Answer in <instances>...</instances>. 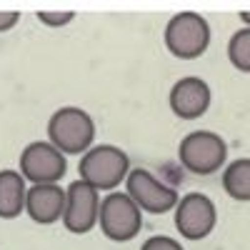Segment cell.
<instances>
[{"mask_svg":"<svg viewBox=\"0 0 250 250\" xmlns=\"http://www.w3.org/2000/svg\"><path fill=\"white\" fill-rule=\"evenodd\" d=\"M68 203H65V215L62 225L73 235H85L100 220V193L85 180H73L68 188Z\"/></svg>","mask_w":250,"mask_h":250,"instance_id":"ba28073f","label":"cell"},{"mask_svg":"<svg viewBox=\"0 0 250 250\" xmlns=\"http://www.w3.org/2000/svg\"><path fill=\"white\" fill-rule=\"evenodd\" d=\"M68 173V160L50 140H33L20 153V175L33 185H58Z\"/></svg>","mask_w":250,"mask_h":250,"instance_id":"8992f818","label":"cell"},{"mask_svg":"<svg viewBox=\"0 0 250 250\" xmlns=\"http://www.w3.org/2000/svg\"><path fill=\"white\" fill-rule=\"evenodd\" d=\"M223 190L238 203H250V158H238L225 165Z\"/></svg>","mask_w":250,"mask_h":250,"instance_id":"4fadbf2b","label":"cell"},{"mask_svg":"<svg viewBox=\"0 0 250 250\" xmlns=\"http://www.w3.org/2000/svg\"><path fill=\"white\" fill-rule=\"evenodd\" d=\"M210 85L198 78V75H185L180 80L173 83L168 103H170V110L180 118V120H198L208 113L210 108Z\"/></svg>","mask_w":250,"mask_h":250,"instance_id":"30bf717a","label":"cell"},{"mask_svg":"<svg viewBox=\"0 0 250 250\" xmlns=\"http://www.w3.org/2000/svg\"><path fill=\"white\" fill-rule=\"evenodd\" d=\"M240 23H243L245 28H250V13H240Z\"/></svg>","mask_w":250,"mask_h":250,"instance_id":"ac0fdd59","label":"cell"},{"mask_svg":"<svg viewBox=\"0 0 250 250\" xmlns=\"http://www.w3.org/2000/svg\"><path fill=\"white\" fill-rule=\"evenodd\" d=\"M178 160L193 175H213L228 160V145L213 130H193L180 140Z\"/></svg>","mask_w":250,"mask_h":250,"instance_id":"277c9868","label":"cell"},{"mask_svg":"<svg viewBox=\"0 0 250 250\" xmlns=\"http://www.w3.org/2000/svg\"><path fill=\"white\" fill-rule=\"evenodd\" d=\"M130 170L133 168H130L128 153L120 150L118 145H110V143L93 145V148L80 158V165H78L80 180L93 185L98 193L100 190L115 193V188L128 180Z\"/></svg>","mask_w":250,"mask_h":250,"instance_id":"6da1fadb","label":"cell"},{"mask_svg":"<svg viewBox=\"0 0 250 250\" xmlns=\"http://www.w3.org/2000/svg\"><path fill=\"white\" fill-rule=\"evenodd\" d=\"M28 185L20 170H0V218L13 220L25 213Z\"/></svg>","mask_w":250,"mask_h":250,"instance_id":"7c38bea8","label":"cell"},{"mask_svg":"<svg viewBox=\"0 0 250 250\" xmlns=\"http://www.w3.org/2000/svg\"><path fill=\"white\" fill-rule=\"evenodd\" d=\"M125 193L135 200V205L143 213H150V215H163L168 210H175L180 203L175 188L165 185L145 168L130 170L128 180H125Z\"/></svg>","mask_w":250,"mask_h":250,"instance_id":"52a82bcc","label":"cell"},{"mask_svg":"<svg viewBox=\"0 0 250 250\" xmlns=\"http://www.w3.org/2000/svg\"><path fill=\"white\" fill-rule=\"evenodd\" d=\"M100 230L113 243H130L143 228V210L128 193H108L100 203Z\"/></svg>","mask_w":250,"mask_h":250,"instance_id":"5b68a950","label":"cell"},{"mask_svg":"<svg viewBox=\"0 0 250 250\" xmlns=\"http://www.w3.org/2000/svg\"><path fill=\"white\" fill-rule=\"evenodd\" d=\"M48 140L62 155H85L95 143V120L88 110L65 105L48 120Z\"/></svg>","mask_w":250,"mask_h":250,"instance_id":"7a4b0ae2","label":"cell"},{"mask_svg":"<svg viewBox=\"0 0 250 250\" xmlns=\"http://www.w3.org/2000/svg\"><path fill=\"white\" fill-rule=\"evenodd\" d=\"M20 20V13L15 10H0V33H8L13 30V25Z\"/></svg>","mask_w":250,"mask_h":250,"instance_id":"e0dca14e","label":"cell"},{"mask_svg":"<svg viewBox=\"0 0 250 250\" xmlns=\"http://www.w3.org/2000/svg\"><path fill=\"white\" fill-rule=\"evenodd\" d=\"M73 13H48V10H40L38 13V20L43 25H50V28H60V25H68L73 23Z\"/></svg>","mask_w":250,"mask_h":250,"instance_id":"2e32d148","label":"cell"},{"mask_svg":"<svg viewBox=\"0 0 250 250\" xmlns=\"http://www.w3.org/2000/svg\"><path fill=\"white\" fill-rule=\"evenodd\" d=\"M65 203H68V190H62L60 185H30L25 213L38 225H53L65 215Z\"/></svg>","mask_w":250,"mask_h":250,"instance_id":"8fae6325","label":"cell"},{"mask_svg":"<svg viewBox=\"0 0 250 250\" xmlns=\"http://www.w3.org/2000/svg\"><path fill=\"white\" fill-rule=\"evenodd\" d=\"M228 60L240 73H250V28H240L228 40Z\"/></svg>","mask_w":250,"mask_h":250,"instance_id":"5bb4252c","label":"cell"},{"mask_svg":"<svg viewBox=\"0 0 250 250\" xmlns=\"http://www.w3.org/2000/svg\"><path fill=\"white\" fill-rule=\"evenodd\" d=\"M218 210L205 193H188L175 208V228L185 240H203L215 230Z\"/></svg>","mask_w":250,"mask_h":250,"instance_id":"9c48e42d","label":"cell"},{"mask_svg":"<svg viewBox=\"0 0 250 250\" xmlns=\"http://www.w3.org/2000/svg\"><path fill=\"white\" fill-rule=\"evenodd\" d=\"M165 48L180 60H195L210 45V25L200 13L183 10L165 25Z\"/></svg>","mask_w":250,"mask_h":250,"instance_id":"3957f363","label":"cell"},{"mask_svg":"<svg viewBox=\"0 0 250 250\" xmlns=\"http://www.w3.org/2000/svg\"><path fill=\"white\" fill-rule=\"evenodd\" d=\"M140 250H185V248L170 235H153L140 245Z\"/></svg>","mask_w":250,"mask_h":250,"instance_id":"9a60e30c","label":"cell"}]
</instances>
